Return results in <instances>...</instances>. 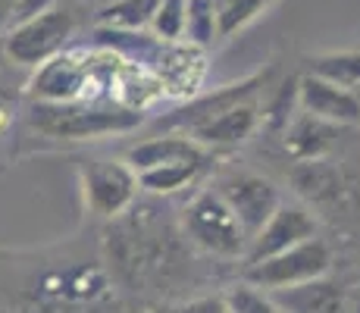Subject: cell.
Masks as SVG:
<instances>
[{
  "label": "cell",
  "mask_w": 360,
  "mask_h": 313,
  "mask_svg": "<svg viewBox=\"0 0 360 313\" xmlns=\"http://www.w3.org/2000/svg\"><path fill=\"white\" fill-rule=\"evenodd\" d=\"M29 122L47 138H101L110 132H131L144 122L141 113L126 110L120 103L98 107V101H72V103H38L34 101Z\"/></svg>",
  "instance_id": "obj_1"
},
{
  "label": "cell",
  "mask_w": 360,
  "mask_h": 313,
  "mask_svg": "<svg viewBox=\"0 0 360 313\" xmlns=\"http://www.w3.org/2000/svg\"><path fill=\"white\" fill-rule=\"evenodd\" d=\"M182 229L191 238V245L213 257H245L248 235L241 232L235 213L226 207V200L217 194V188H204L185 204L182 210Z\"/></svg>",
  "instance_id": "obj_2"
},
{
  "label": "cell",
  "mask_w": 360,
  "mask_h": 313,
  "mask_svg": "<svg viewBox=\"0 0 360 313\" xmlns=\"http://www.w3.org/2000/svg\"><path fill=\"white\" fill-rule=\"evenodd\" d=\"M72 34H75V16L63 6H53V10L41 13V16L6 29L4 57L16 63V66L38 69L41 63L53 60L60 51H66Z\"/></svg>",
  "instance_id": "obj_3"
},
{
  "label": "cell",
  "mask_w": 360,
  "mask_h": 313,
  "mask_svg": "<svg viewBox=\"0 0 360 313\" xmlns=\"http://www.w3.org/2000/svg\"><path fill=\"white\" fill-rule=\"evenodd\" d=\"M332 248L316 235V238H307L301 245L282 250V254H273L266 260L248 263L245 267V282L254 285L260 291H279V288H292V285L320 279L332 269Z\"/></svg>",
  "instance_id": "obj_4"
},
{
  "label": "cell",
  "mask_w": 360,
  "mask_h": 313,
  "mask_svg": "<svg viewBox=\"0 0 360 313\" xmlns=\"http://www.w3.org/2000/svg\"><path fill=\"white\" fill-rule=\"evenodd\" d=\"M94 79V63L85 47H72L60 51L53 60L41 63L34 69L29 91L38 103H72L85 101L88 85Z\"/></svg>",
  "instance_id": "obj_5"
},
{
  "label": "cell",
  "mask_w": 360,
  "mask_h": 313,
  "mask_svg": "<svg viewBox=\"0 0 360 313\" xmlns=\"http://www.w3.org/2000/svg\"><path fill=\"white\" fill-rule=\"evenodd\" d=\"M85 207L101 219H116L135 204L138 176L126 166V160H94L82 172Z\"/></svg>",
  "instance_id": "obj_6"
},
{
  "label": "cell",
  "mask_w": 360,
  "mask_h": 313,
  "mask_svg": "<svg viewBox=\"0 0 360 313\" xmlns=\"http://www.w3.org/2000/svg\"><path fill=\"white\" fill-rule=\"evenodd\" d=\"M217 194L226 200V207L235 213L241 232L248 241L263 229V222L273 217V210L282 204V194L276 182L257 172H229L217 182Z\"/></svg>",
  "instance_id": "obj_7"
},
{
  "label": "cell",
  "mask_w": 360,
  "mask_h": 313,
  "mask_svg": "<svg viewBox=\"0 0 360 313\" xmlns=\"http://www.w3.org/2000/svg\"><path fill=\"white\" fill-rule=\"evenodd\" d=\"M316 232H320V222H316V217L307 207L282 200L273 210V217L263 222L260 232L248 241V250L241 260H245V267L248 263L266 260V257L282 254V250L301 245V241H307V238H316Z\"/></svg>",
  "instance_id": "obj_8"
},
{
  "label": "cell",
  "mask_w": 360,
  "mask_h": 313,
  "mask_svg": "<svg viewBox=\"0 0 360 313\" xmlns=\"http://www.w3.org/2000/svg\"><path fill=\"white\" fill-rule=\"evenodd\" d=\"M260 122H263V113H260L257 101L248 97V101H238L235 107L223 110V113L198 122L195 129L182 132V135H188L191 141L200 144L204 151H223V148H238V144H245L248 138L260 129Z\"/></svg>",
  "instance_id": "obj_9"
},
{
  "label": "cell",
  "mask_w": 360,
  "mask_h": 313,
  "mask_svg": "<svg viewBox=\"0 0 360 313\" xmlns=\"http://www.w3.org/2000/svg\"><path fill=\"white\" fill-rule=\"evenodd\" d=\"M297 107H301V113L316 116L329 125L360 122V94L310 72L301 75V82H297Z\"/></svg>",
  "instance_id": "obj_10"
},
{
  "label": "cell",
  "mask_w": 360,
  "mask_h": 313,
  "mask_svg": "<svg viewBox=\"0 0 360 313\" xmlns=\"http://www.w3.org/2000/svg\"><path fill=\"white\" fill-rule=\"evenodd\" d=\"M154 75H157V82H160L163 94L191 97L207 75V53L200 51V47L185 44V41L163 44V53H160V60H157Z\"/></svg>",
  "instance_id": "obj_11"
},
{
  "label": "cell",
  "mask_w": 360,
  "mask_h": 313,
  "mask_svg": "<svg viewBox=\"0 0 360 313\" xmlns=\"http://www.w3.org/2000/svg\"><path fill=\"white\" fill-rule=\"evenodd\" d=\"M273 298V304L279 307V313H348V291L342 282L335 279H310L292 288H279V291H266Z\"/></svg>",
  "instance_id": "obj_12"
},
{
  "label": "cell",
  "mask_w": 360,
  "mask_h": 313,
  "mask_svg": "<svg viewBox=\"0 0 360 313\" xmlns=\"http://www.w3.org/2000/svg\"><path fill=\"white\" fill-rule=\"evenodd\" d=\"M207 154L210 151H204L188 135L179 132V135H157V138H148V141H138L135 148L126 151V166L138 176V172L182 163V160H207Z\"/></svg>",
  "instance_id": "obj_13"
},
{
  "label": "cell",
  "mask_w": 360,
  "mask_h": 313,
  "mask_svg": "<svg viewBox=\"0 0 360 313\" xmlns=\"http://www.w3.org/2000/svg\"><path fill=\"white\" fill-rule=\"evenodd\" d=\"M260 85H266V75H254V79H245V82H238V85H229V88H223V91H217V94L200 97V101L188 103L185 110H179V116H169V120H163L160 125H166V129L176 125V129L188 132V129H195L198 122H204V120H210V116H217V113H223V110L235 107L238 101L254 97V91H257Z\"/></svg>",
  "instance_id": "obj_14"
},
{
  "label": "cell",
  "mask_w": 360,
  "mask_h": 313,
  "mask_svg": "<svg viewBox=\"0 0 360 313\" xmlns=\"http://www.w3.org/2000/svg\"><path fill=\"white\" fill-rule=\"evenodd\" d=\"M338 125H329L316 116L297 113L292 125L285 129V151L295 160H323L332 148V138H335Z\"/></svg>",
  "instance_id": "obj_15"
},
{
  "label": "cell",
  "mask_w": 360,
  "mask_h": 313,
  "mask_svg": "<svg viewBox=\"0 0 360 313\" xmlns=\"http://www.w3.org/2000/svg\"><path fill=\"white\" fill-rule=\"evenodd\" d=\"M207 160H182V163L157 166V170L138 172V188L148 194H176L182 188L195 185V179L204 172Z\"/></svg>",
  "instance_id": "obj_16"
},
{
  "label": "cell",
  "mask_w": 360,
  "mask_h": 313,
  "mask_svg": "<svg viewBox=\"0 0 360 313\" xmlns=\"http://www.w3.org/2000/svg\"><path fill=\"white\" fill-rule=\"evenodd\" d=\"M157 4L160 0H110L107 6H101L98 25L120 32H148Z\"/></svg>",
  "instance_id": "obj_17"
},
{
  "label": "cell",
  "mask_w": 360,
  "mask_h": 313,
  "mask_svg": "<svg viewBox=\"0 0 360 313\" xmlns=\"http://www.w3.org/2000/svg\"><path fill=\"white\" fill-rule=\"evenodd\" d=\"M310 75H320L326 82L357 91L360 88V51H332L310 57Z\"/></svg>",
  "instance_id": "obj_18"
},
{
  "label": "cell",
  "mask_w": 360,
  "mask_h": 313,
  "mask_svg": "<svg viewBox=\"0 0 360 313\" xmlns=\"http://www.w3.org/2000/svg\"><path fill=\"white\" fill-rule=\"evenodd\" d=\"M210 6L213 16H217V38L229 41L266 10L269 0H210Z\"/></svg>",
  "instance_id": "obj_19"
},
{
  "label": "cell",
  "mask_w": 360,
  "mask_h": 313,
  "mask_svg": "<svg viewBox=\"0 0 360 313\" xmlns=\"http://www.w3.org/2000/svg\"><path fill=\"white\" fill-rule=\"evenodd\" d=\"M295 188L310 200H329L338 194V172L326 160H301V166L292 172Z\"/></svg>",
  "instance_id": "obj_20"
},
{
  "label": "cell",
  "mask_w": 360,
  "mask_h": 313,
  "mask_svg": "<svg viewBox=\"0 0 360 313\" xmlns=\"http://www.w3.org/2000/svg\"><path fill=\"white\" fill-rule=\"evenodd\" d=\"M182 41L191 47H200V51H207L213 41H219L217 38V16H213L210 0H188V4H185Z\"/></svg>",
  "instance_id": "obj_21"
},
{
  "label": "cell",
  "mask_w": 360,
  "mask_h": 313,
  "mask_svg": "<svg viewBox=\"0 0 360 313\" xmlns=\"http://www.w3.org/2000/svg\"><path fill=\"white\" fill-rule=\"evenodd\" d=\"M185 4H188V0H160L157 10H154V19H150V25H148V32L154 34L157 41H163V44H176V41H182Z\"/></svg>",
  "instance_id": "obj_22"
},
{
  "label": "cell",
  "mask_w": 360,
  "mask_h": 313,
  "mask_svg": "<svg viewBox=\"0 0 360 313\" xmlns=\"http://www.w3.org/2000/svg\"><path fill=\"white\" fill-rule=\"evenodd\" d=\"M223 301H226V310L229 313H279V307L273 304V298H269L266 291L254 288V285H248V282L232 285L223 295Z\"/></svg>",
  "instance_id": "obj_23"
},
{
  "label": "cell",
  "mask_w": 360,
  "mask_h": 313,
  "mask_svg": "<svg viewBox=\"0 0 360 313\" xmlns=\"http://www.w3.org/2000/svg\"><path fill=\"white\" fill-rule=\"evenodd\" d=\"M169 313H229V310H226L223 295H200V298H191V301L169 307Z\"/></svg>",
  "instance_id": "obj_24"
},
{
  "label": "cell",
  "mask_w": 360,
  "mask_h": 313,
  "mask_svg": "<svg viewBox=\"0 0 360 313\" xmlns=\"http://www.w3.org/2000/svg\"><path fill=\"white\" fill-rule=\"evenodd\" d=\"M53 6H57V0H19V4H16V13H13V25L25 23V19L41 16V13L53 10ZM13 25H10V29H13Z\"/></svg>",
  "instance_id": "obj_25"
},
{
  "label": "cell",
  "mask_w": 360,
  "mask_h": 313,
  "mask_svg": "<svg viewBox=\"0 0 360 313\" xmlns=\"http://www.w3.org/2000/svg\"><path fill=\"white\" fill-rule=\"evenodd\" d=\"M19 0H0V32L13 25V13H16Z\"/></svg>",
  "instance_id": "obj_26"
},
{
  "label": "cell",
  "mask_w": 360,
  "mask_h": 313,
  "mask_svg": "<svg viewBox=\"0 0 360 313\" xmlns=\"http://www.w3.org/2000/svg\"><path fill=\"white\" fill-rule=\"evenodd\" d=\"M348 313H360V295H357V298H351V301H348Z\"/></svg>",
  "instance_id": "obj_27"
}]
</instances>
